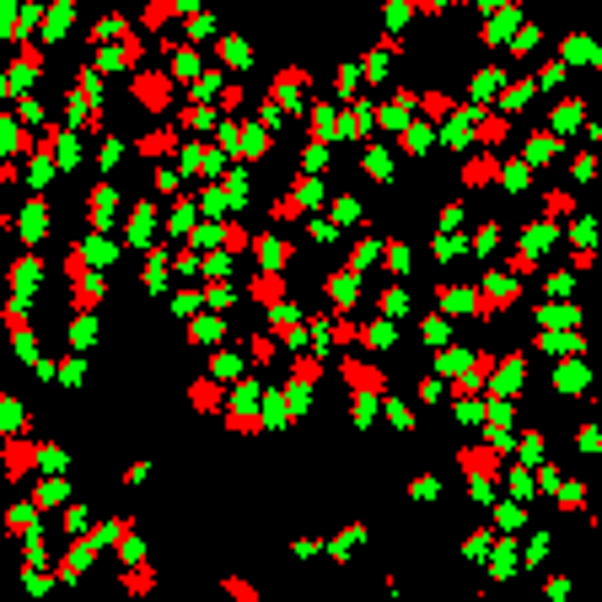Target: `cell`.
Returning <instances> with one entry per match:
<instances>
[{"label": "cell", "mask_w": 602, "mask_h": 602, "mask_svg": "<svg viewBox=\"0 0 602 602\" xmlns=\"http://www.w3.org/2000/svg\"><path fill=\"white\" fill-rule=\"evenodd\" d=\"M204 301L221 312V307H231V291H226V280H210V291H204Z\"/></svg>", "instance_id": "obj_35"}, {"label": "cell", "mask_w": 602, "mask_h": 602, "mask_svg": "<svg viewBox=\"0 0 602 602\" xmlns=\"http://www.w3.org/2000/svg\"><path fill=\"white\" fill-rule=\"evenodd\" d=\"M301 210H307V204H301L296 194H291V200H275V221H301Z\"/></svg>", "instance_id": "obj_30"}, {"label": "cell", "mask_w": 602, "mask_h": 602, "mask_svg": "<svg viewBox=\"0 0 602 602\" xmlns=\"http://www.w3.org/2000/svg\"><path fill=\"white\" fill-rule=\"evenodd\" d=\"M414 501H436V479H414Z\"/></svg>", "instance_id": "obj_46"}, {"label": "cell", "mask_w": 602, "mask_h": 602, "mask_svg": "<svg viewBox=\"0 0 602 602\" xmlns=\"http://www.w3.org/2000/svg\"><path fill=\"white\" fill-rule=\"evenodd\" d=\"M425 140H430L425 124H403V151H425Z\"/></svg>", "instance_id": "obj_31"}, {"label": "cell", "mask_w": 602, "mask_h": 602, "mask_svg": "<svg viewBox=\"0 0 602 602\" xmlns=\"http://www.w3.org/2000/svg\"><path fill=\"white\" fill-rule=\"evenodd\" d=\"M38 527V505H11L6 511V538H27Z\"/></svg>", "instance_id": "obj_12"}, {"label": "cell", "mask_w": 602, "mask_h": 602, "mask_svg": "<svg viewBox=\"0 0 602 602\" xmlns=\"http://www.w3.org/2000/svg\"><path fill=\"white\" fill-rule=\"evenodd\" d=\"M188 403H194L200 414H215V409H221V403H226L221 382H215V377H200V382H194V387H188Z\"/></svg>", "instance_id": "obj_7"}, {"label": "cell", "mask_w": 602, "mask_h": 602, "mask_svg": "<svg viewBox=\"0 0 602 602\" xmlns=\"http://www.w3.org/2000/svg\"><path fill=\"white\" fill-rule=\"evenodd\" d=\"M247 350H253V361H259V366H269V361H275V334H253Z\"/></svg>", "instance_id": "obj_25"}, {"label": "cell", "mask_w": 602, "mask_h": 602, "mask_svg": "<svg viewBox=\"0 0 602 602\" xmlns=\"http://www.w3.org/2000/svg\"><path fill=\"white\" fill-rule=\"evenodd\" d=\"M6 17H11V0H0V27H6Z\"/></svg>", "instance_id": "obj_52"}, {"label": "cell", "mask_w": 602, "mask_h": 602, "mask_svg": "<svg viewBox=\"0 0 602 602\" xmlns=\"http://www.w3.org/2000/svg\"><path fill=\"white\" fill-rule=\"evenodd\" d=\"M420 398H425V403H430V398H441V382H436V377H425V382H420Z\"/></svg>", "instance_id": "obj_48"}, {"label": "cell", "mask_w": 602, "mask_h": 602, "mask_svg": "<svg viewBox=\"0 0 602 602\" xmlns=\"http://www.w3.org/2000/svg\"><path fill=\"white\" fill-rule=\"evenodd\" d=\"M564 54H570V60H586V54H592V49H586V38H581V33H576V38L564 43Z\"/></svg>", "instance_id": "obj_45"}, {"label": "cell", "mask_w": 602, "mask_h": 602, "mask_svg": "<svg viewBox=\"0 0 602 602\" xmlns=\"http://www.w3.org/2000/svg\"><path fill=\"white\" fill-rule=\"evenodd\" d=\"M361 344L366 350H387V344H393V323H371V328H361Z\"/></svg>", "instance_id": "obj_21"}, {"label": "cell", "mask_w": 602, "mask_h": 602, "mask_svg": "<svg viewBox=\"0 0 602 602\" xmlns=\"http://www.w3.org/2000/svg\"><path fill=\"white\" fill-rule=\"evenodd\" d=\"M215 119V113H210V108H204V102H194V108H188V113H183V124H188V129H200V124H210Z\"/></svg>", "instance_id": "obj_38"}, {"label": "cell", "mask_w": 602, "mask_h": 602, "mask_svg": "<svg viewBox=\"0 0 602 602\" xmlns=\"http://www.w3.org/2000/svg\"><path fill=\"white\" fill-rule=\"evenodd\" d=\"M263 151H269V135H263V129H259V135H247V156H263Z\"/></svg>", "instance_id": "obj_47"}, {"label": "cell", "mask_w": 602, "mask_h": 602, "mask_svg": "<svg viewBox=\"0 0 602 602\" xmlns=\"http://www.w3.org/2000/svg\"><path fill=\"white\" fill-rule=\"evenodd\" d=\"M113 221V188H97L92 194V226H108Z\"/></svg>", "instance_id": "obj_20"}, {"label": "cell", "mask_w": 602, "mask_h": 602, "mask_svg": "<svg viewBox=\"0 0 602 602\" xmlns=\"http://www.w3.org/2000/svg\"><path fill=\"white\" fill-rule=\"evenodd\" d=\"M414 11H425V17H436V11H441V0H414Z\"/></svg>", "instance_id": "obj_50"}, {"label": "cell", "mask_w": 602, "mask_h": 602, "mask_svg": "<svg viewBox=\"0 0 602 602\" xmlns=\"http://www.w3.org/2000/svg\"><path fill=\"white\" fill-rule=\"evenodd\" d=\"M6 183H17V167H11V161H0V188H6Z\"/></svg>", "instance_id": "obj_51"}, {"label": "cell", "mask_w": 602, "mask_h": 602, "mask_svg": "<svg viewBox=\"0 0 602 602\" xmlns=\"http://www.w3.org/2000/svg\"><path fill=\"white\" fill-rule=\"evenodd\" d=\"M226 592H231V597H242V602H253V597H259V586H247V581H237V576H226Z\"/></svg>", "instance_id": "obj_37"}, {"label": "cell", "mask_w": 602, "mask_h": 602, "mask_svg": "<svg viewBox=\"0 0 602 602\" xmlns=\"http://www.w3.org/2000/svg\"><path fill=\"white\" fill-rule=\"evenodd\" d=\"M527 178H532L527 161H505V167H501V183H511V188H527Z\"/></svg>", "instance_id": "obj_24"}, {"label": "cell", "mask_w": 602, "mask_h": 602, "mask_svg": "<svg viewBox=\"0 0 602 602\" xmlns=\"http://www.w3.org/2000/svg\"><path fill=\"white\" fill-rule=\"evenodd\" d=\"M495 178H501V156H495V151H479V156L462 161V183H468V188H489Z\"/></svg>", "instance_id": "obj_3"}, {"label": "cell", "mask_w": 602, "mask_h": 602, "mask_svg": "<svg viewBox=\"0 0 602 602\" xmlns=\"http://www.w3.org/2000/svg\"><path fill=\"white\" fill-rule=\"evenodd\" d=\"M242 102V86H221V108H237Z\"/></svg>", "instance_id": "obj_49"}, {"label": "cell", "mask_w": 602, "mask_h": 602, "mask_svg": "<svg viewBox=\"0 0 602 602\" xmlns=\"http://www.w3.org/2000/svg\"><path fill=\"white\" fill-rule=\"evenodd\" d=\"M468 135H473V140L484 145V151H495V145L505 140V135H511V124H505V113H484L479 124H473V129H468Z\"/></svg>", "instance_id": "obj_6"}, {"label": "cell", "mask_w": 602, "mask_h": 602, "mask_svg": "<svg viewBox=\"0 0 602 602\" xmlns=\"http://www.w3.org/2000/svg\"><path fill=\"white\" fill-rule=\"evenodd\" d=\"M22 215H27V221H22V231H27V237H43V231H49V204H43V200H33Z\"/></svg>", "instance_id": "obj_16"}, {"label": "cell", "mask_w": 602, "mask_h": 602, "mask_svg": "<svg viewBox=\"0 0 602 602\" xmlns=\"http://www.w3.org/2000/svg\"><path fill=\"white\" fill-rule=\"evenodd\" d=\"M527 97H532V81H511V86L501 92V113H511V108H522Z\"/></svg>", "instance_id": "obj_19"}, {"label": "cell", "mask_w": 602, "mask_h": 602, "mask_svg": "<svg viewBox=\"0 0 602 602\" xmlns=\"http://www.w3.org/2000/svg\"><path fill=\"white\" fill-rule=\"evenodd\" d=\"M334 221H339V226L355 221V200H339V204H334Z\"/></svg>", "instance_id": "obj_44"}, {"label": "cell", "mask_w": 602, "mask_h": 602, "mask_svg": "<svg viewBox=\"0 0 602 602\" xmlns=\"http://www.w3.org/2000/svg\"><path fill=\"white\" fill-rule=\"evenodd\" d=\"M27 178H33V183H49V178H54V161L43 156V151H33V167H27Z\"/></svg>", "instance_id": "obj_29"}, {"label": "cell", "mask_w": 602, "mask_h": 602, "mask_svg": "<svg viewBox=\"0 0 602 602\" xmlns=\"http://www.w3.org/2000/svg\"><path fill=\"white\" fill-rule=\"evenodd\" d=\"M495 522H501V527H522L527 516H522V511H516V505H501V516H495Z\"/></svg>", "instance_id": "obj_43"}, {"label": "cell", "mask_w": 602, "mask_h": 602, "mask_svg": "<svg viewBox=\"0 0 602 602\" xmlns=\"http://www.w3.org/2000/svg\"><path fill=\"white\" fill-rule=\"evenodd\" d=\"M328 296H334V307H339V312H350V307H355V269L328 275Z\"/></svg>", "instance_id": "obj_14"}, {"label": "cell", "mask_w": 602, "mask_h": 602, "mask_svg": "<svg viewBox=\"0 0 602 602\" xmlns=\"http://www.w3.org/2000/svg\"><path fill=\"white\" fill-rule=\"evenodd\" d=\"M135 102H140V108H151V113H161V108L172 102V76L140 70V76H135Z\"/></svg>", "instance_id": "obj_2"}, {"label": "cell", "mask_w": 602, "mask_h": 602, "mask_svg": "<svg viewBox=\"0 0 602 602\" xmlns=\"http://www.w3.org/2000/svg\"><path fill=\"white\" fill-rule=\"evenodd\" d=\"M140 54H145V43L135 38V33H124V38H119V65H129V70H135V65H140Z\"/></svg>", "instance_id": "obj_22"}, {"label": "cell", "mask_w": 602, "mask_h": 602, "mask_svg": "<svg viewBox=\"0 0 602 602\" xmlns=\"http://www.w3.org/2000/svg\"><path fill=\"white\" fill-rule=\"evenodd\" d=\"M366 172H371L377 183H387V178H393V161H387V156L377 151V145H371V151H366Z\"/></svg>", "instance_id": "obj_23"}, {"label": "cell", "mask_w": 602, "mask_h": 602, "mask_svg": "<svg viewBox=\"0 0 602 602\" xmlns=\"http://www.w3.org/2000/svg\"><path fill=\"white\" fill-rule=\"evenodd\" d=\"M221 86H226V76H221V70H204V76H200V86H194V97H200V102H210L215 92H221Z\"/></svg>", "instance_id": "obj_26"}, {"label": "cell", "mask_w": 602, "mask_h": 602, "mask_svg": "<svg viewBox=\"0 0 602 602\" xmlns=\"http://www.w3.org/2000/svg\"><path fill=\"white\" fill-rule=\"evenodd\" d=\"M247 291H253V301H263V307H280V301H285L280 269H263V275H253V280H247Z\"/></svg>", "instance_id": "obj_5"}, {"label": "cell", "mask_w": 602, "mask_h": 602, "mask_svg": "<svg viewBox=\"0 0 602 602\" xmlns=\"http://www.w3.org/2000/svg\"><path fill=\"white\" fill-rule=\"evenodd\" d=\"M92 554H97V543H92V538H76V543H70V560H60V564H54V576H60V581L81 576V570L92 564Z\"/></svg>", "instance_id": "obj_9"}, {"label": "cell", "mask_w": 602, "mask_h": 602, "mask_svg": "<svg viewBox=\"0 0 602 602\" xmlns=\"http://www.w3.org/2000/svg\"><path fill=\"white\" fill-rule=\"evenodd\" d=\"M344 371V382L355 387V393H387V377H382L377 366H361V361H344L339 366Z\"/></svg>", "instance_id": "obj_4"}, {"label": "cell", "mask_w": 602, "mask_h": 602, "mask_svg": "<svg viewBox=\"0 0 602 602\" xmlns=\"http://www.w3.org/2000/svg\"><path fill=\"white\" fill-rule=\"evenodd\" d=\"M291 382H296V387H318V382H323V355L296 350V361H291Z\"/></svg>", "instance_id": "obj_10"}, {"label": "cell", "mask_w": 602, "mask_h": 602, "mask_svg": "<svg viewBox=\"0 0 602 602\" xmlns=\"http://www.w3.org/2000/svg\"><path fill=\"white\" fill-rule=\"evenodd\" d=\"M581 113H586L581 102H564V108H554V129H560V135H564V124H576V119H581Z\"/></svg>", "instance_id": "obj_32"}, {"label": "cell", "mask_w": 602, "mask_h": 602, "mask_svg": "<svg viewBox=\"0 0 602 602\" xmlns=\"http://www.w3.org/2000/svg\"><path fill=\"white\" fill-rule=\"evenodd\" d=\"M371 253H377V247H371V242H361V247L350 253V269H366V263H371Z\"/></svg>", "instance_id": "obj_42"}, {"label": "cell", "mask_w": 602, "mask_h": 602, "mask_svg": "<svg viewBox=\"0 0 602 602\" xmlns=\"http://www.w3.org/2000/svg\"><path fill=\"white\" fill-rule=\"evenodd\" d=\"M215 54H221L226 65H247V49H242V38H221V43H215Z\"/></svg>", "instance_id": "obj_27"}, {"label": "cell", "mask_w": 602, "mask_h": 602, "mask_svg": "<svg viewBox=\"0 0 602 602\" xmlns=\"http://www.w3.org/2000/svg\"><path fill=\"white\" fill-rule=\"evenodd\" d=\"M307 86H312V76H307V70H280V86H275V97H280V102H291V108H296V102H301V92H307Z\"/></svg>", "instance_id": "obj_13"}, {"label": "cell", "mask_w": 602, "mask_h": 602, "mask_svg": "<svg viewBox=\"0 0 602 602\" xmlns=\"http://www.w3.org/2000/svg\"><path fill=\"white\" fill-rule=\"evenodd\" d=\"M403 263H409V253H403V242H387V269H393V275H403Z\"/></svg>", "instance_id": "obj_39"}, {"label": "cell", "mask_w": 602, "mask_h": 602, "mask_svg": "<svg viewBox=\"0 0 602 602\" xmlns=\"http://www.w3.org/2000/svg\"><path fill=\"white\" fill-rule=\"evenodd\" d=\"M543 210H548V221H564V215H576V194H560V188H554V194L543 200Z\"/></svg>", "instance_id": "obj_18"}, {"label": "cell", "mask_w": 602, "mask_h": 602, "mask_svg": "<svg viewBox=\"0 0 602 602\" xmlns=\"http://www.w3.org/2000/svg\"><path fill=\"white\" fill-rule=\"evenodd\" d=\"M457 462H462V473H468V479H484V484H495V479H501V468H505V441L462 446V452H457Z\"/></svg>", "instance_id": "obj_1"}, {"label": "cell", "mask_w": 602, "mask_h": 602, "mask_svg": "<svg viewBox=\"0 0 602 602\" xmlns=\"http://www.w3.org/2000/svg\"><path fill=\"white\" fill-rule=\"evenodd\" d=\"M377 307H382V312H403V291H398V285H393V291H382Z\"/></svg>", "instance_id": "obj_40"}, {"label": "cell", "mask_w": 602, "mask_h": 602, "mask_svg": "<svg viewBox=\"0 0 602 602\" xmlns=\"http://www.w3.org/2000/svg\"><path fill=\"white\" fill-rule=\"evenodd\" d=\"M194 339H215L221 344V318H200L194 323Z\"/></svg>", "instance_id": "obj_36"}, {"label": "cell", "mask_w": 602, "mask_h": 602, "mask_svg": "<svg viewBox=\"0 0 602 602\" xmlns=\"http://www.w3.org/2000/svg\"><path fill=\"white\" fill-rule=\"evenodd\" d=\"M33 462H38V446L33 441H11L6 446V479H27Z\"/></svg>", "instance_id": "obj_11"}, {"label": "cell", "mask_w": 602, "mask_h": 602, "mask_svg": "<svg viewBox=\"0 0 602 602\" xmlns=\"http://www.w3.org/2000/svg\"><path fill=\"white\" fill-rule=\"evenodd\" d=\"M172 11H178L172 0H151V6H145V27H167V17H172Z\"/></svg>", "instance_id": "obj_28"}, {"label": "cell", "mask_w": 602, "mask_h": 602, "mask_svg": "<svg viewBox=\"0 0 602 602\" xmlns=\"http://www.w3.org/2000/svg\"><path fill=\"white\" fill-rule=\"evenodd\" d=\"M221 242H226V253H242V247H247V231H242V226L231 221V226L221 231Z\"/></svg>", "instance_id": "obj_34"}, {"label": "cell", "mask_w": 602, "mask_h": 602, "mask_svg": "<svg viewBox=\"0 0 602 602\" xmlns=\"http://www.w3.org/2000/svg\"><path fill=\"white\" fill-rule=\"evenodd\" d=\"M60 495H65V484H38V489H33V505L43 511V505H54Z\"/></svg>", "instance_id": "obj_33"}, {"label": "cell", "mask_w": 602, "mask_h": 602, "mask_svg": "<svg viewBox=\"0 0 602 602\" xmlns=\"http://www.w3.org/2000/svg\"><path fill=\"white\" fill-rule=\"evenodd\" d=\"M355 339H361V328H355V323H344V318H339V328H334V344H355Z\"/></svg>", "instance_id": "obj_41"}, {"label": "cell", "mask_w": 602, "mask_h": 602, "mask_svg": "<svg viewBox=\"0 0 602 602\" xmlns=\"http://www.w3.org/2000/svg\"><path fill=\"white\" fill-rule=\"evenodd\" d=\"M119 586L129 592V597H145V592L156 586V570H151L145 560H129V564H124V576H119Z\"/></svg>", "instance_id": "obj_8"}, {"label": "cell", "mask_w": 602, "mask_h": 602, "mask_svg": "<svg viewBox=\"0 0 602 602\" xmlns=\"http://www.w3.org/2000/svg\"><path fill=\"white\" fill-rule=\"evenodd\" d=\"M420 113L425 119H452V97H446V92H420Z\"/></svg>", "instance_id": "obj_15"}, {"label": "cell", "mask_w": 602, "mask_h": 602, "mask_svg": "<svg viewBox=\"0 0 602 602\" xmlns=\"http://www.w3.org/2000/svg\"><path fill=\"white\" fill-rule=\"evenodd\" d=\"M172 145H178V135H172V129H161V135H145L135 151H140V156H167Z\"/></svg>", "instance_id": "obj_17"}]
</instances>
